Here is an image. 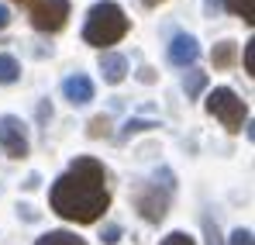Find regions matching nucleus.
Segmentation results:
<instances>
[{
	"mask_svg": "<svg viewBox=\"0 0 255 245\" xmlns=\"http://www.w3.org/2000/svg\"><path fill=\"white\" fill-rule=\"evenodd\" d=\"M48 201H52V211L59 218H66V221H76V225L97 221L107 211V204H111L104 166L97 163V159H90V156H80L52 183Z\"/></svg>",
	"mask_w": 255,
	"mask_h": 245,
	"instance_id": "obj_1",
	"label": "nucleus"
},
{
	"mask_svg": "<svg viewBox=\"0 0 255 245\" xmlns=\"http://www.w3.org/2000/svg\"><path fill=\"white\" fill-rule=\"evenodd\" d=\"M125 35H128V17H125V10H121L114 0H100V3L90 7L86 24H83V38L90 41V45L104 48V45L121 41Z\"/></svg>",
	"mask_w": 255,
	"mask_h": 245,
	"instance_id": "obj_2",
	"label": "nucleus"
},
{
	"mask_svg": "<svg viewBox=\"0 0 255 245\" xmlns=\"http://www.w3.org/2000/svg\"><path fill=\"white\" fill-rule=\"evenodd\" d=\"M207 111H211L214 118H221L228 131H242V121L249 118L245 100H242L235 90H228V86H217V90H211V97H207Z\"/></svg>",
	"mask_w": 255,
	"mask_h": 245,
	"instance_id": "obj_3",
	"label": "nucleus"
},
{
	"mask_svg": "<svg viewBox=\"0 0 255 245\" xmlns=\"http://www.w3.org/2000/svg\"><path fill=\"white\" fill-rule=\"evenodd\" d=\"M69 17V0H35L31 3V24L38 31H59Z\"/></svg>",
	"mask_w": 255,
	"mask_h": 245,
	"instance_id": "obj_4",
	"label": "nucleus"
},
{
	"mask_svg": "<svg viewBox=\"0 0 255 245\" xmlns=\"http://www.w3.org/2000/svg\"><path fill=\"white\" fill-rule=\"evenodd\" d=\"M0 149H3L10 159L28 156V135H24L21 118H14V114H3V118H0Z\"/></svg>",
	"mask_w": 255,
	"mask_h": 245,
	"instance_id": "obj_5",
	"label": "nucleus"
},
{
	"mask_svg": "<svg viewBox=\"0 0 255 245\" xmlns=\"http://www.w3.org/2000/svg\"><path fill=\"white\" fill-rule=\"evenodd\" d=\"M197 55H200V45L193 35H176L169 45V62L172 66H193L197 62Z\"/></svg>",
	"mask_w": 255,
	"mask_h": 245,
	"instance_id": "obj_6",
	"label": "nucleus"
},
{
	"mask_svg": "<svg viewBox=\"0 0 255 245\" xmlns=\"http://www.w3.org/2000/svg\"><path fill=\"white\" fill-rule=\"evenodd\" d=\"M62 93H66V100L69 104H90L93 100V83H90V76H83V73H76V76H69V80L62 83Z\"/></svg>",
	"mask_w": 255,
	"mask_h": 245,
	"instance_id": "obj_7",
	"label": "nucleus"
},
{
	"mask_svg": "<svg viewBox=\"0 0 255 245\" xmlns=\"http://www.w3.org/2000/svg\"><path fill=\"white\" fill-rule=\"evenodd\" d=\"M138 211H141L145 221H162V214H166V197H159V190L148 187V190L138 194Z\"/></svg>",
	"mask_w": 255,
	"mask_h": 245,
	"instance_id": "obj_8",
	"label": "nucleus"
},
{
	"mask_svg": "<svg viewBox=\"0 0 255 245\" xmlns=\"http://www.w3.org/2000/svg\"><path fill=\"white\" fill-rule=\"evenodd\" d=\"M100 73H104V83L118 86V83L128 76V59L118 55V52H104V55H100Z\"/></svg>",
	"mask_w": 255,
	"mask_h": 245,
	"instance_id": "obj_9",
	"label": "nucleus"
},
{
	"mask_svg": "<svg viewBox=\"0 0 255 245\" xmlns=\"http://www.w3.org/2000/svg\"><path fill=\"white\" fill-rule=\"evenodd\" d=\"M211 59H214L217 69H228V66L235 62V41H217L214 52H211Z\"/></svg>",
	"mask_w": 255,
	"mask_h": 245,
	"instance_id": "obj_10",
	"label": "nucleus"
},
{
	"mask_svg": "<svg viewBox=\"0 0 255 245\" xmlns=\"http://www.w3.org/2000/svg\"><path fill=\"white\" fill-rule=\"evenodd\" d=\"M224 7L231 14H238L245 24H255V0H224Z\"/></svg>",
	"mask_w": 255,
	"mask_h": 245,
	"instance_id": "obj_11",
	"label": "nucleus"
},
{
	"mask_svg": "<svg viewBox=\"0 0 255 245\" xmlns=\"http://www.w3.org/2000/svg\"><path fill=\"white\" fill-rule=\"evenodd\" d=\"M17 76H21V66H17V59H14V55H0V86L14 83Z\"/></svg>",
	"mask_w": 255,
	"mask_h": 245,
	"instance_id": "obj_12",
	"label": "nucleus"
},
{
	"mask_svg": "<svg viewBox=\"0 0 255 245\" xmlns=\"http://www.w3.org/2000/svg\"><path fill=\"white\" fill-rule=\"evenodd\" d=\"M35 245H86V242L76 239L73 232H48V235H42Z\"/></svg>",
	"mask_w": 255,
	"mask_h": 245,
	"instance_id": "obj_13",
	"label": "nucleus"
},
{
	"mask_svg": "<svg viewBox=\"0 0 255 245\" xmlns=\"http://www.w3.org/2000/svg\"><path fill=\"white\" fill-rule=\"evenodd\" d=\"M204 86H207V73H197V69H193V73L183 80V90H186V97H197Z\"/></svg>",
	"mask_w": 255,
	"mask_h": 245,
	"instance_id": "obj_14",
	"label": "nucleus"
},
{
	"mask_svg": "<svg viewBox=\"0 0 255 245\" xmlns=\"http://www.w3.org/2000/svg\"><path fill=\"white\" fill-rule=\"evenodd\" d=\"M245 73H255V38L245 41Z\"/></svg>",
	"mask_w": 255,
	"mask_h": 245,
	"instance_id": "obj_15",
	"label": "nucleus"
},
{
	"mask_svg": "<svg viewBox=\"0 0 255 245\" xmlns=\"http://www.w3.org/2000/svg\"><path fill=\"white\" fill-rule=\"evenodd\" d=\"M162 245H193V239H190L186 232H172V235H166Z\"/></svg>",
	"mask_w": 255,
	"mask_h": 245,
	"instance_id": "obj_16",
	"label": "nucleus"
},
{
	"mask_svg": "<svg viewBox=\"0 0 255 245\" xmlns=\"http://www.w3.org/2000/svg\"><path fill=\"white\" fill-rule=\"evenodd\" d=\"M231 245H252V232H249V228H238V232L231 235Z\"/></svg>",
	"mask_w": 255,
	"mask_h": 245,
	"instance_id": "obj_17",
	"label": "nucleus"
},
{
	"mask_svg": "<svg viewBox=\"0 0 255 245\" xmlns=\"http://www.w3.org/2000/svg\"><path fill=\"white\" fill-rule=\"evenodd\" d=\"M204 232H207V245H224V242H221V235H217V225L204 221Z\"/></svg>",
	"mask_w": 255,
	"mask_h": 245,
	"instance_id": "obj_18",
	"label": "nucleus"
},
{
	"mask_svg": "<svg viewBox=\"0 0 255 245\" xmlns=\"http://www.w3.org/2000/svg\"><path fill=\"white\" fill-rule=\"evenodd\" d=\"M104 131H107V118H93V121H90V135H93V138H100Z\"/></svg>",
	"mask_w": 255,
	"mask_h": 245,
	"instance_id": "obj_19",
	"label": "nucleus"
},
{
	"mask_svg": "<svg viewBox=\"0 0 255 245\" xmlns=\"http://www.w3.org/2000/svg\"><path fill=\"white\" fill-rule=\"evenodd\" d=\"M145 128H155L152 121H128L125 124V135H131V131H145Z\"/></svg>",
	"mask_w": 255,
	"mask_h": 245,
	"instance_id": "obj_20",
	"label": "nucleus"
},
{
	"mask_svg": "<svg viewBox=\"0 0 255 245\" xmlns=\"http://www.w3.org/2000/svg\"><path fill=\"white\" fill-rule=\"evenodd\" d=\"M100 239H104V242H118V239H121V228H118V225H111V228H107Z\"/></svg>",
	"mask_w": 255,
	"mask_h": 245,
	"instance_id": "obj_21",
	"label": "nucleus"
},
{
	"mask_svg": "<svg viewBox=\"0 0 255 245\" xmlns=\"http://www.w3.org/2000/svg\"><path fill=\"white\" fill-rule=\"evenodd\" d=\"M7 24H10V10H7V7H3V3H0V31H3V28H7Z\"/></svg>",
	"mask_w": 255,
	"mask_h": 245,
	"instance_id": "obj_22",
	"label": "nucleus"
},
{
	"mask_svg": "<svg viewBox=\"0 0 255 245\" xmlns=\"http://www.w3.org/2000/svg\"><path fill=\"white\" fill-rule=\"evenodd\" d=\"M145 3H148V7H155V3H162V0H145Z\"/></svg>",
	"mask_w": 255,
	"mask_h": 245,
	"instance_id": "obj_23",
	"label": "nucleus"
},
{
	"mask_svg": "<svg viewBox=\"0 0 255 245\" xmlns=\"http://www.w3.org/2000/svg\"><path fill=\"white\" fill-rule=\"evenodd\" d=\"M17 3H24V0H17Z\"/></svg>",
	"mask_w": 255,
	"mask_h": 245,
	"instance_id": "obj_24",
	"label": "nucleus"
}]
</instances>
